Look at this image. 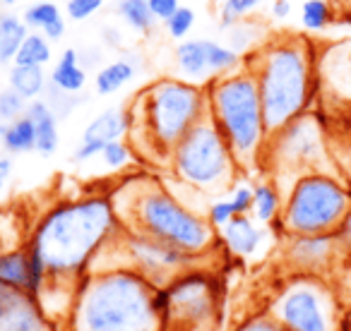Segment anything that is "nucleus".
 Returning <instances> with one entry per match:
<instances>
[{
	"instance_id": "4468645a",
	"label": "nucleus",
	"mask_w": 351,
	"mask_h": 331,
	"mask_svg": "<svg viewBox=\"0 0 351 331\" xmlns=\"http://www.w3.org/2000/svg\"><path fill=\"white\" fill-rule=\"evenodd\" d=\"M0 331H53V321L39 300L25 291L3 288L0 293Z\"/></svg>"
},
{
	"instance_id": "0eeeda50",
	"label": "nucleus",
	"mask_w": 351,
	"mask_h": 331,
	"mask_svg": "<svg viewBox=\"0 0 351 331\" xmlns=\"http://www.w3.org/2000/svg\"><path fill=\"white\" fill-rule=\"evenodd\" d=\"M171 176L200 195L219 197L239 183L241 168L210 118L200 120L169 156Z\"/></svg>"
},
{
	"instance_id": "37998d69",
	"label": "nucleus",
	"mask_w": 351,
	"mask_h": 331,
	"mask_svg": "<svg viewBox=\"0 0 351 331\" xmlns=\"http://www.w3.org/2000/svg\"><path fill=\"white\" fill-rule=\"evenodd\" d=\"M289 15H291V3H289V0H274L272 3V17H277V20H287Z\"/></svg>"
},
{
	"instance_id": "412c9836",
	"label": "nucleus",
	"mask_w": 351,
	"mask_h": 331,
	"mask_svg": "<svg viewBox=\"0 0 351 331\" xmlns=\"http://www.w3.org/2000/svg\"><path fill=\"white\" fill-rule=\"evenodd\" d=\"M137 70L130 60L118 58L106 63L104 68H99V72L94 75V89H97L99 96H113V94L121 92L125 84H130L135 79Z\"/></svg>"
},
{
	"instance_id": "09e8293b",
	"label": "nucleus",
	"mask_w": 351,
	"mask_h": 331,
	"mask_svg": "<svg viewBox=\"0 0 351 331\" xmlns=\"http://www.w3.org/2000/svg\"><path fill=\"white\" fill-rule=\"evenodd\" d=\"M346 324H349V331H351V310H349V315H346Z\"/></svg>"
},
{
	"instance_id": "7ed1b4c3",
	"label": "nucleus",
	"mask_w": 351,
	"mask_h": 331,
	"mask_svg": "<svg viewBox=\"0 0 351 331\" xmlns=\"http://www.w3.org/2000/svg\"><path fill=\"white\" fill-rule=\"evenodd\" d=\"M111 202L123 228L145 233L202 259L219 252V233L212 228L205 214L188 207L156 178H130L125 185L111 192Z\"/></svg>"
},
{
	"instance_id": "473e14b6",
	"label": "nucleus",
	"mask_w": 351,
	"mask_h": 331,
	"mask_svg": "<svg viewBox=\"0 0 351 331\" xmlns=\"http://www.w3.org/2000/svg\"><path fill=\"white\" fill-rule=\"evenodd\" d=\"M99 156H101V161H104V166H106V168H111V171H121V168L130 166L132 149H130V144H128L125 140H116V142H108Z\"/></svg>"
},
{
	"instance_id": "6ab92c4d",
	"label": "nucleus",
	"mask_w": 351,
	"mask_h": 331,
	"mask_svg": "<svg viewBox=\"0 0 351 331\" xmlns=\"http://www.w3.org/2000/svg\"><path fill=\"white\" fill-rule=\"evenodd\" d=\"M49 84L58 92L68 94V96H75L80 94L84 87H87V70L80 63V53L75 49H65L60 53L56 68L51 70L49 75Z\"/></svg>"
},
{
	"instance_id": "e433bc0d",
	"label": "nucleus",
	"mask_w": 351,
	"mask_h": 331,
	"mask_svg": "<svg viewBox=\"0 0 351 331\" xmlns=\"http://www.w3.org/2000/svg\"><path fill=\"white\" fill-rule=\"evenodd\" d=\"M104 8V0H68L65 3V15L73 22H84L92 15H97Z\"/></svg>"
},
{
	"instance_id": "b1692460",
	"label": "nucleus",
	"mask_w": 351,
	"mask_h": 331,
	"mask_svg": "<svg viewBox=\"0 0 351 331\" xmlns=\"http://www.w3.org/2000/svg\"><path fill=\"white\" fill-rule=\"evenodd\" d=\"M8 87L15 89L27 101H36V98H41V94H46V89H49V75L44 72V68L12 65L10 72H8Z\"/></svg>"
},
{
	"instance_id": "6e6552de",
	"label": "nucleus",
	"mask_w": 351,
	"mask_h": 331,
	"mask_svg": "<svg viewBox=\"0 0 351 331\" xmlns=\"http://www.w3.org/2000/svg\"><path fill=\"white\" fill-rule=\"evenodd\" d=\"M351 209V195L335 176L308 173L301 176L287 192L282 216L274 228L287 238L293 235H332Z\"/></svg>"
},
{
	"instance_id": "20e7f679",
	"label": "nucleus",
	"mask_w": 351,
	"mask_h": 331,
	"mask_svg": "<svg viewBox=\"0 0 351 331\" xmlns=\"http://www.w3.org/2000/svg\"><path fill=\"white\" fill-rule=\"evenodd\" d=\"M243 68H248L258 82L269 135L306 116L317 75L311 41L296 34L272 36L260 44V49L250 51Z\"/></svg>"
},
{
	"instance_id": "c03bdc74",
	"label": "nucleus",
	"mask_w": 351,
	"mask_h": 331,
	"mask_svg": "<svg viewBox=\"0 0 351 331\" xmlns=\"http://www.w3.org/2000/svg\"><path fill=\"white\" fill-rule=\"evenodd\" d=\"M104 34H106L108 44H121V34H118V29H111V27H106V29H104Z\"/></svg>"
},
{
	"instance_id": "72a5a7b5",
	"label": "nucleus",
	"mask_w": 351,
	"mask_h": 331,
	"mask_svg": "<svg viewBox=\"0 0 351 331\" xmlns=\"http://www.w3.org/2000/svg\"><path fill=\"white\" fill-rule=\"evenodd\" d=\"M27 106H29V101L25 96H20L15 89L5 87L0 92V120H17V118H22L27 113Z\"/></svg>"
},
{
	"instance_id": "f3484780",
	"label": "nucleus",
	"mask_w": 351,
	"mask_h": 331,
	"mask_svg": "<svg viewBox=\"0 0 351 331\" xmlns=\"http://www.w3.org/2000/svg\"><path fill=\"white\" fill-rule=\"evenodd\" d=\"M176 70L178 77L186 82L200 84L205 87L212 79L210 65H207V51H205V39H186L176 46Z\"/></svg>"
},
{
	"instance_id": "f704fd0d",
	"label": "nucleus",
	"mask_w": 351,
	"mask_h": 331,
	"mask_svg": "<svg viewBox=\"0 0 351 331\" xmlns=\"http://www.w3.org/2000/svg\"><path fill=\"white\" fill-rule=\"evenodd\" d=\"M253 195H255V185H250L245 181H239L231 187L226 200L231 202L236 216H248L253 211Z\"/></svg>"
},
{
	"instance_id": "4c0bfd02",
	"label": "nucleus",
	"mask_w": 351,
	"mask_h": 331,
	"mask_svg": "<svg viewBox=\"0 0 351 331\" xmlns=\"http://www.w3.org/2000/svg\"><path fill=\"white\" fill-rule=\"evenodd\" d=\"M147 5H149L154 20L166 22L178 8H181V0H147Z\"/></svg>"
},
{
	"instance_id": "2eb2a0df",
	"label": "nucleus",
	"mask_w": 351,
	"mask_h": 331,
	"mask_svg": "<svg viewBox=\"0 0 351 331\" xmlns=\"http://www.w3.org/2000/svg\"><path fill=\"white\" fill-rule=\"evenodd\" d=\"M322 84L330 87L332 96H339V101H351V41L337 44L322 55L320 70Z\"/></svg>"
},
{
	"instance_id": "9d476101",
	"label": "nucleus",
	"mask_w": 351,
	"mask_h": 331,
	"mask_svg": "<svg viewBox=\"0 0 351 331\" xmlns=\"http://www.w3.org/2000/svg\"><path fill=\"white\" fill-rule=\"evenodd\" d=\"M267 317L287 331H341L337 293L322 276L296 274L277 291Z\"/></svg>"
},
{
	"instance_id": "ea45409f",
	"label": "nucleus",
	"mask_w": 351,
	"mask_h": 331,
	"mask_svg": "<svg viewBox=\"0 0 351 331\" xmlns=\"http://www.w3.org/2000/svg\"><path fill=\"white\" fill-rule=\"evenodd\" d=\"M65 29H68V25H65V17H58V20L51 22V25L46 27L41 34H44L49 41H60L65 36Z\"/></svg>"
},
{
	"instance_id": "a878e982",
	"label": "nucleus",
	"mask_w": 351,
	"mask_h": 331,
	"mask_svg": "<svg viewBox=\"0 0 351 331\" xmlns=\"http://www.w3.org/2000/svg\"><path fill=\"white\" fill-rule=\"evenodd\" d=\"M3 149L8 154H27V151H34L36 149V132L32 120L27 118V113L17 120L8 122L5 127V135H3Z\"/></svg>"
},
{
	"instance_id": "2f4dec72",
	"label": "nucleus",
	"mask_w": 351,
	"mask_h": 331,
	"mask_svg": "<svg viewBox=\"0 0 351 331\" xmlns=\"http://www.w3.org/2000/svg\"><path fill=\"white\" fill-rule=\"evenodd\" d=\"M164 25H166V31H169L171 39L181 44V41H186V36L191 34L193 27H195V10L181 5L173 15L169 17V20L164 22Z\"/></svg>"
},
{
	"instance_id": "9b49d317",
	"label": "nucleus",
	"mask_w": 351,
	"mask_h": 331,
	"mask_svg": "<svg viewBox=\"0 0 351 331\" xmlns=\"http://www.w3.org/2000/svg\"><path fill=\"white\" fill-rule=\"evenodd\" d=\"M263 166L272 168L274 178L279 173L293 176L291 185L301 176H308V173H327V176H332V163L327 159L325 137H322V127L317 122V118L306 113V116L289 122L287 127H282L279 132L269 135Z\"/></svg>"
},
{
	"instance_id": "bb28decb",
	"label": "nucleus",
	"mask_w": 351,
	"mask_h": 331,
	"mask_svg": "<svg viewBox=\"0 0 351 331\" xmlns=\"http://www.w3.org/2000/svg\"><path fill=\"white\" fill-rule=\"evenodd\" d=\"M205 51H207V65H210L212 79L226 77V75L239 72V70L243 68V58H241L234 49H229L226 44L205 39Z\"/></svg>"
},
{
	"instance_id": "49530a36",
	"label": "nucleus",
	"mask_w": 351,
	"mask_h": 331,
	"mask_svg": "<svg viewBox=\"0 0 351 331\" xmlns=\"http://www.w3.org/2000/svg\"><path fill=\"white\" fill-rule=\"evenodd\" d=\"M5 127H8V122L0 120V142H3V135H5Z\"/></svg>"
},
{
	"instance_id": "c9c22d12",
	"label": "nucleus",
	"mask_w": 351,
	"mask_h": 331,
	"mask_svg": "<svg viewBox=\"0 0 351 331\" xmlns=\"http://www.w3.org/2000/svg\"><path fill=\"white\" fill-rule=\"evenodd\" d=\"M234 216H236L234 207H231V202L226 200V197H217V200H212L205 209V219L210 221V226L217 230V233H219V230L224 228Z\"/></svg>"
},
{
	"instance_id": "423d86ee",
	"label": "nucleus",
	"mask_w": 351,
	"mask_h": 331,
	"mask_svg": "<svg viewBox=\"0 0 351 331\" xmlns=\"http://www.w3.org/2000/svg\"><path fill=\"white\" fill-rule=\"evenodd\" d=\"M207 92V118L215 122L219 135L226 140L241 176L258 171L263 166L269 132L265 125L263 101L258 82L248 68L231 72L226 77L210 79Z\"/></svg>"
},
{
	"instance_id": "a211bd4d",
	"label": "nucleus",
	"mask_w": 351,
	"mask_h": 331,
	"mask_svg": "<svg viewBox=\"0 0 351 331\" xmlns=\"http://www.w3.org/2000/svg\"><path fill=\"white\" fill-rule=\"evenodd\" d=\"M27 118L32 120L36 132V149L41 156H51L58 151L60 144V130H58V113L49 106V101L36 98L27 106Z\"/></svg>"
},
{
	"instance_id": "f257e3e1",
	"label": "nucleus",
	"mask_w": 351,
	"mask_h": 331,
	"mask_svg": "<svg viewBox=\"0 0 351 331\" xmlns=\"http://www.w3.org/2000/svg\"><path fill=\"white\" fill-rule=\"evenodd\" d=\"M121 230L111 195L92 192L56 202L36 221L27 243L41 254L51 281L77 286Z\"/></svg>"
},
{
	"instance_id": "58836bf2",
	"label": "nucleus",
	"mask_w": 351,
	"mask_h": 331,
	"mask_svg": "<svg viewBox=\"0 0 351 331\" xmlns=\"http://www.w3.org/2000/svg\"><path fill=\"white\" fill-rule=\"evenodd\" d=\"M236 331H287V329H282V326H279L274 319H269L267 315H260V317L245 319Z\"/></svg>"
},
{
	"instance_id": "393cba45",
	"label": "nucleus",
	"mask_w": 351,
	"mask_h": 331,
	"mask_svg": "<svg viewBox=\"0 0 351 331\" xmlns=\"http://www.w3.org/2000/svg\"><path fill=\"white\" fill-rule=\"evenodd\" d=\"M53 58V51H51V41L46 39L41 31H29L27 39L22 41L20 51L15 55V63L12 65H25V68H46Z\"/></svg>"
},
{
	"instance_id": "de8ad7c7",
	"label": "nucleus",
	"mask_w": 351,
	"mask_h": 331,
	"mask_svg": "<svg viewBox=\"0 0 351 331\" xmlns=\"http://www.w3.org/2000/svg\"><path fill=\"white\" fill-rule=\"evenodd\" d=\"M161 331H183V329H176V326H169V324H164V329Z\"/></svg>"
},
{
	"instance_id": "a18cd8bd",
	"label": "nucleus",
	"mask_w": 351,
	"mask_h": 331,
	"mask_svg": "<svg viewBox=\"0 0 351 331\" xmlns=\"http://www.w3.org/2000/svg\"><path fill=\"white\" fill-rule=\"evenodd\" d=\"M17 3H20V0H0V8H3V10H10V8H15Z\"/></svg>"
},
{
	"instance_id": "c756f323",
	"label": "nucleus",
	"mask_w": 351,
	"mask_h": 331,
	"mask_svg": "<svg viewBox=\"0 0 351 331\" xmlns=\"http://www.w3.org/2000/svg\"><path fill=\"white\" fill-rule=\"evenodd\" d=\"M332 22V8L327 0H306L301 5V25L308 31H322Z\"/></svg>"
},
{
	"instance_id": "f03ea898",
	"label": "nucleus",
	"mask_w": 351,
	"mask_h": 331,
	"mask_svg": "<svg viewBox=\"0 0 351 331\" xmlns=\"http://www.w3.org/2000/svg\"><path fill=\"white\" fill-rule=\"evenodd\" d=\"M159 286L135 269H94L75 288L68 331H161Z\"/></svg>"
},
{
	"instance_id": "ddd939ff",
	"label": "nucleus",
	"mask_w": 351,
	"mask_h": 331,
	"mask_svg": "<svg viewBox=\"0 0 351 331\" xmlns=\"http://www.w3.org/2000/svg\"><path fill=\"white\" fill-rule=\"evenodd\" d=\"M128 132H130V113L123 111V108H106L87 122L80 146L73 154V161L75 163H87L94 156L101 154V149L108 142L123 140Z\"/></svg>"
},
{
	"instance_id": "5701e85b",
	"label": "nucleus",
	"mask_w": 351,
	"mask_h": 331,
	"mask_svg": "<svg viewBox=\"0 0 351 331\" xmlns=\"http://www.w3.org/2000/svg\"><path fill=\"white\" fill-rule=\"evenodd\" d=\"M282 192H279V185L267 178V181L255 183V195H253V211L250 214L255 216V221L260 224L272 226L274 221L282 216Z\"/></svg>"
},
{
	"instance_id": "c85d7f7f",
	"label": "nucleus",
	"mask_w": 351,
	"mask_h": 331,
	"mask_svg": "<svg viewBox=\"0 0 351 331\" xmlns=\"http://www.w3.org/2000/svg\"><path fill=\"white\" fill-rule=\"evenodd\" d=\"M58 17H63L60 15V8L56 3H51V0H36V3L27 5L25 12H22V22H25L29 31H44Z\"/></svg>"
},
{
	"instance_id": "f8f14e48",
	"label": "nucleus",
	"mask_w": 351,
	"mask_h": 331,
	"mask_svg": "<svg viewBox=\"0 0 351 331\" xmlns=\"http://www.w3.org/2000/svg\"><path fill=\"white\" fill-rule=\"evenodd\" d=\"M341 250L337 233L332 235H293L284 248V259L296 274L322 276L335 264L337 252Z\"/></svg>"
},
{
	"instance_id": "aec40b11",
	"label": "nucleus",
	"mask_w": 351,
	"mask_h": 331,
	"mask_svg": "<svg viewBox=\"0 0 351 331\" xmlns=\"http://www.w3.org/2000/svg\"><path fill=\"white\" fill-rule=\"evenodd\" d=\"M29 283V248H15L0 252V286L25 291Z\"/></svg>"
},
{
	"instance_id": "4be33fe9",
	"label": "nucleus",
	"mask_w": 351,
	"mask_h": 331,
	"mask_svg": "<svg viewBox=\"0 0 351 331\" xmlns=\"http://www.w3.org/2000/svg\"><path fill=\"white\" fill-rule=\"evenodd\" d=\"M27 34H29V29L22 22V15H15L10 10L0 12V65L15 63V55Z\"/></svg>"
},
{
	"instance_id": "a19ab883",
	"label": "nucleus",
	"mask_w": 351,
	"mask_h": 331,
	"mask_svg": "<svg viewBox=\"0 0 351 331\" xmlns=\"http://www.w3.org/2000/svg\"><path fill=\"white\" fill-rule=\"evenodd\" d=\"M337 238H339L341 250H349L351 252V209H349V214H346V219L341 221L339 230H337Z\"/></svg>"
},
{
	"instance_id": "7c9ffc66",
	"label": "nucleus",
	"mask_w": 351,
	"mask_h": 331,
	"mask_svg": "<svg viewBox=\"0 0 351 331\" xmlns=\"http://www.w3.org/2000/svg\"><path fill=\"white\" fill-rule=\"evenodd\" d=\"M260 5H263V0H221V5H219L221 29H229V27L243 22V17L255 12Z\"/></svg>"
},
{
	"instance_id": "8fccbe9b",
	"label": "nucleus",
	"mask_w": 351,
	"mask_h": 331,
	"mask_svg": "<svg viewBox=\"0 0 351 331\" xmlns=\"http://www.w3.org/2000/svg\"><path fill=\"white\" fill-rule=\"evenodd\" d=\"M0 293H3V286H0Z\"/></svg>"
},
{
	"instance_id": "dca6fc26",
	"label": "nucleus",
	"mask_w": 351,
	"mask_h": 331,
	"mask_svg": "<svg viewBox=\"0 0 351 331\" xmlns=\"http://www.w3.org/2000/svg\"><path fill=\"white\" fill-rule=\"evenodd\" d=\"M265 235L267 233L255 224V219H250V216H234L219 230V243L231 257L248 259L263 248Z\"/></svg>"
},
{
	"instance_id": "79ce46f5",
	"label": "nucleus",
	"mask_w": 351,
	"mask_h": 331,
	"mask_svg": "<svg viewBox=\"0 0 351 331\" xmlns=\"http://www.w3.org/2000/svg\"><path fill=\"white\" fill-rule=\"evenodd\" d=\"M10 176H12V161H10V156L0 154V195H3V190H5Z\"/></svg>"
},
{
	"instance_id": "1a4fd4ad",
	"label": "nucleus",
	"mask_w": 351,
	"mask_h": 331,
	"mask_svg": "<svg viewBox=\"0 0 351 331\" xmlns=\"http://www.w3.org/2000/svg\"><path fill=\"white\" fill-rule=\"evenodd\" d=\"M164 324L183 331H212L221 310V281L210 267H193L156 291Z\"/></svg>"
},
{
	"instance_id": "39448f33",
	"label": "nucleus",
	"mask_w": 351,
	"mask_h": 331,
	"mask_svg": "<svg viewBox=\"0 0 351 331\" xmlns=\"http://www.w3.org/2000/svg\"><path fill=\"white\" fill-rule=\"evenodd\" d=\"M128 113L130 137L145 142L152 159L169 163L173 146L207 118V92L181 77H159L137 94Z\"/></svg>"
},
{
	"instance_id": "cd10ccee",
	"label": "nucleus",
	"mask_w": 351,
	"mask_h": 331,
	"mask_svg": "<svg viewBox=\"0 0 351 331\" xmlns=\"http://www.w3.org/2000/svg\"><path fill=\"white\" fill-rule=\"evenodd\" d=\"M116 10H118V17H121L132 31H140V34H147L156 22L149 5H147V0H118Z\"/></svg>"
}]
</instances>
